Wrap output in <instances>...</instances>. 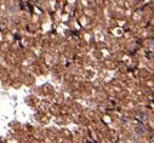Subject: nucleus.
Masks as SVG:
<instances>
[{
	"label": "nucleus",
	"mask_w": 154,
	"mask_h": 143,
	"mask_svg": "<svg viewBox=\"0 0 154 143\" xmlns=\"http://www.w3.org/2000/svg\"><path fill=\"white\" fill-rule=\"evenodd\" d=\"M135 133H136L137 136L142 137V136H144V135L147 133V127H146L143 124H137V125L135 126Z\"/></svg>",
	"instance_id": "nucleus-1"
}]
</instances>
